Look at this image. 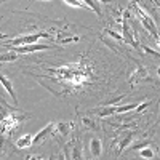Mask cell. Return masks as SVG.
<instances>
[{
  "instance_id": "27",
  "label": "cell",
  "mask_w": 160,
  "mask_h": 160,
  "mask_svg": "<svg viewBox=\"0 0 160 160\" xmlns=\"http://www.w3.org/2000/svg\"><path fill=\"white\" fill-rule=\"evenodd\" d=\"M88 160H93V158H88Z\"/></svg>"
},
{
  "instance_id": "18",
  "label": "cell",
  "mask_w": 160,
  "mask_h": 160,
  "mask_svg": "<svg viewBox=\"0 0 160 160\" xmlns=\"http://www.w3.org/2000/svg\"><path fill=\"white\" fill-rule=\"evenodd\" d=\"M7 141H8V136L2 135L0 133V158L5 155V146H7Z\"/></svg>"
},
{
  "instance_id": "3",
  "label": "cell",
  "mask_w": 160,
  "mask_h": 160,
  "mask_svg": "<svg viewBox=\"0 0 160 160\" xmlns=\"http://www.w3.org/2000/svg\"><path fill=\"white\" fill-rule=\"evenodd\" d=\"M55 135V123H48V125H45L42 130H40L38 133H35L34 135V138H32V146H38V144H42V142H45L50 136H53Z\"/></svg>"
},
{
  "instance_id": "15",
  "label": "cell",
  "mask_w": 160,
  "mask_h": 160,
  "mask_svg": "<svg viewBox=\"0 0 160 160\" xmlns=\"http://www.w3.org/2000/svg\"><path fill=\"white\" fill-rule=\"evenodd\" d=\"M139 149V155H141V158H154V149L151 148V146H146V148H144V146H141V148H138Z\"/></svg>"
},
{
  "instance_id": "2",
  "label": "cell",
  "mask_w": 160,
  "mask_h": 160,
  "mask_svg": "<svg viewBox=\"0 0 160 160\" xmlns=\"http://www.w3.org/2000/svg\"><path fill=\"white\" fill-rule=\"evenodd\" d=\"M42 37H50L48 34L43 32H35V34H29V35H21L13 40H7L3 43V47H21V45H31V43H37Z\"/></svg>"
},
{
  "instance_id": "1",
  "label": "cell",
  "mask_w": 160,
  "mask_h": 160,
  "mask_svg": "<svg viewBox=\"0 0 160 160\" xmlns=\"http://www.w3.org/2000/svg\"><path fill=\"white\" fill-rule=\"evenodd\" d=\"M32 118V114L29 112H21V111H10L2 120H0V133L5 136H11V133L15 131L24 120Z\"/></svg>"
},
{
  "instance_id": "28",
  "label": "cell",
  "mask_w": 160,
  "mask_h": 160,
  "mask_svg": "<svg viewBox=\"0 0 160 160\" xmlns=\"http://www.w3.org/2000/svg\"><path fill=\"white\" fill-rule=\"evenodd\" d=\"M47 2H50V0H47Z\"/></svg>"
},
{
  "instance_id": "14",
  "label": "cell",
  "mask_w": 160,
  "mask_h": 160,
  "mask_svg": "<svg viewBox=\"0 0 160 160\" xmlns=\"http://www.w3.org/2000/svg\"><path fill=\"white\" fill-rule=\"evenodd\" d=\"M80 122H82V125H83L85 128H88V130H93V131H98V130H99L98 122H95L91 117H82V118H80Z\"/></svg>"
},
{
  "instance_id": "22",
  "label": "cell",
  "mask_w": 160,
  "mask_h": 160,
  "mask_svg": "<svg viewBox=\"0 0 160 160\" xmlns=\"http://www.w3.org/2000/svg\"><path fill=\"white\" fill-rule=\"evenodd\" d=\"M98 2H104V3H109L111 0H98Z\"/></svg>"
},
{
  "instance_id": "12",
  "label": "cell",
  "mask_w": 160,
  "mask_h": 160,
  "mask_svg": "<svg viewBox=\"0 0 160 160\" xmlns=\"http://www.w3.org/2000/svg\"><path fill=\"white\" fill-rule=\"evenodd\" d=\"M101 152H102V144H101L99 138H93L90 141V154L93 157H99Z\"/></svg>"
},
{
  "instance_id": "9",
  "label": "cell",
  "mask_w": 160,
  "mask_h": 160,
  "mask_svg": "<svg viewBox=\"0 0 160 160\" xmlns=\"http://www.w3.org/2000/svg\"><path fill=\"white\" fill-rule=\"evenodd\" d=\"M131 138H133L131 133H125V135L120 138V139H115V142H114V146H117V154L115 155H120V154L123 152V149L131 142Z\"/></svg>"
},
{
  "instance_id": "11",
  "label": "cell",
  "mask_w": 160,
  "mask_h": 160,
  "mask_svg": "<svg viewBox=\"0 0 160 160\" xmlns=\"http://www.w3.org/2000/svg\"><path fill=\"white\" fill-rule=\"evenodd\" d=\"M138 104H139V102H131V104H123V106H115V108H114V115L133 112V111L138 108Z\"/></svg>"
},
{
  "instance_id": "20",
  "label": "cell",
  "mask_w": 160,
  "mask_h": 160,
  "mask_svg": "<svg viewBox=\"0 0 160 160\" xmlns=\"http://www.w3.org/2000/svg\"><path fill=\"white\" fill-rule=\"evenodd\" d=\"M142 50L144 51H148L151 56H154V58H157V59H160V53H157L155 50H152V48H149V47H142Z\"/></svg>"
},
{
  "instance_id": "17",
  "label": "cell",
  "mask_w": 160,
  "mask_h": 160,
  "mask_svg": "<svg viewBox=\"0 0 160 160\" xmlns=\"http://www.w3.org/2000/svg\"><path fill=\"white\" fill-rule=\"evenodd\" d=\"M64 3H68V5H71V7H75V8H88L82 0H62Z\"/></svg>"
},
{
  "instance_id": "13",
  "label": "cell",
  "mask_w": 160,
  "mask_h": 160,
  "mask_svg": "<svg viewBox=\"0 0 160 160\" xmlns=\"http://www.w3.org/2000/svg\"><path fill=\"white\" fill-rule=\"evenodd\" d=\"M18 59V53L16 51H3V53H0V62L5 64V62H13V61H16Z\"/></svg>"
},
{
  "instance_id": "4",
  "label": "cell",
  "mask_w": 160,
  "mask_h": 160,
  "mask_svg": "<svg viewBox=\"0 0 160 160\" xmlns=\"http://www.w3.org/2000/svg\"><path fill=\"white\" fill-rule=\"evenodd\" d=\"M146 80H149V74H148V71H146L144 68H141V66H138V68L133 71L130 74V77H128V82H130L131 88H135L138 83L146 82Z\"/></svg>"
},
{
  "instance_id": "16",
  "label": "cell",
  "mask_w": 160,
  "mask_h": 160,
  "mask_svg": "<svg viewBox=\"0 0 160 160\" xmlns=\"http://www.w3.org/2000/svg\"><path fill=\"white\" fill-rule=\"evenodd\" d=\"M82 2H83V3H85V5L90 8V10L95 11L98 16H101V8H99V5H98L96 0H82Z\"/></svg>"
},
{
  "instance_id": "26",
  "label": "cell",
  "mask_w": 160,
  "mask_h": 160,
  "mask_svg": "<svg viewBox=\"0 0 160 160\" xmlns=\"http://www.w3.org/2000/svg\"><path fill=\"white\" fill-rule=\"evenodd\" d=\"M40 160H45V158H40Z\"/></svg>"
},
{
  "instance_id": "10",
  "label": "cell",
  "mask_w": 160,
  "mask_h": 160,
  "mask_svg": "<svg viewBox=\"0 0 160 160\" xmlns=\"http://www.w3.org/2000/svg\"><path fill=\"white\" fill-rule=\"evenodd\" d=\"M32 138H34V135H31V133H26V135L19 136L16 139V148L18 149H28V148H31V146H32Z\"/></svg>"
},
{
  "instance_id": "6",
  "label": "cell",
  "mask_w": 160,
  "mask_h": 160,
  "mask_svg": "<svg viewBox=\"0 0 160 160\" xmlns=\"http://www.w3.org/2000/svg\"><path fill=\"white\" fill-rule=\"evenodd\" d=\"M136 16L139 18V21H141V24L144 26V28L148 29L152 35L157 37V29H155V26H154V21H152L148 15H146V13H144L141 8H136ZM157 38H158V37H157Z\"/></svg>"
},
{
  "instance_id": "23",
  "label": "cell",
  "mask_w": 160,
  "mask_h": 160,
  "mask_svg": "<svg viewBox=\"0 0 160 160\" xmlns=\"http://www.w3.org/2000/svg\"><path fill=\"white\" fill-rule=\"evenodd\" d=\"M157 75L160 77V66H158V68H157Z\"/></svg>"
},
{
  "instance_id": "8",
  "label": "cell",
  "mask_w": 160,
  "mask_h": 160,
  "mask_svg": "<svg viewBox=\"0 0 160 160\" xmlns=\"http://www.w3.org/2000/svg\"><path fill=\"white\" fill-rule=\"evenodd\" d=\"M74 128V122H56L55 123V136L64 138L68 136Z\"/></svg>"
},
{
  "instance_id": "21",
  "label": "cell",
  "mask_w": 160,
  "mask_h": 160,
  "mask_svg": "<svg viewBox=\"0 0 160 160\" xmlns=\"http://www.w3.org/2000/svg\"><path fill=\"white\" fill-rule=\"evenodd\" d=\"M28 160H40V158L35 157V155H31V157H28Z\"/></svg>"
},
{
  "instance_id": "24",
  "label": "cell",
  "mask_w": 160,
  "mask_h": 160,
  "mask_svg": "<svg viewBox=\"0 0 160 160\" xmlns=\"http://www.w3.org/2000/svg\"><path fill=\"white\" fill-rule=\"evenodd\" d=\"M3 37H5V35H2V34H0V38H3Z\"/></svg>"
},
{
  "instance_id": "5",
  "label": "cell",
  "mask_w": 160,
  "mask_h": 160,
  "mask_svg": "<svg viewBox=\"0 0 160 160\" xmlns=\"http://www.w3.org/2000/svg\"><path fill=\"white\" fill-rule=\"evenodd\" d=\"M53 48V45H40V43H31V45H21V47H11L13 51L19 53H32V51H43V50H50Z\"/></svg>"
},
{
  "instance_id": "7",
  "label": "cell",
  "mask_w": 160,
  "mask_h": 160,
  "mask_svg": "<svg viewBox=\"0 0 160 160\" xmlns=\"http://www.w3.org/2000/svg\"><path fill=\"white\" fill-rule=\"evenodd\" d=\"M0 85L3 87V90L8 93V95L13 98V104H18V96H16V91H15V87H13V82L5 75L0 72Z\"/></svg>"
},
{
  "instance_id": "19",
  "label": "cell",
  "mask_w": 160,
  "mask_h": 160,
  "mask_svg": "<svg viewBox=\"0 0 160 160\" xmlns=\"http://www.w3.org/2000/svg\"><path fill=\"white\" fill-rule=\"evenodd\" d=\"M149 106H151V101H144L142 104L139 102V104H138V108H136L135 111H133V112H136V114H139V112H142V111H144L146 108H149Z\"/></svg>"
},
{
  "instance_id": "25",
  "label": "cell",
  "mask_w": 160,
  "mask_h": 160,
  "mask_svg": "<svg viewBox=\"0 0 160 160\" xmlns=\"http://www.w3.org/2000/svg\"><path fill=\"white\" fill-rule=\"evenodd\" d=\"M2 2H3V0H0V3H2Z\"/></svg>"
}]
</instances>
